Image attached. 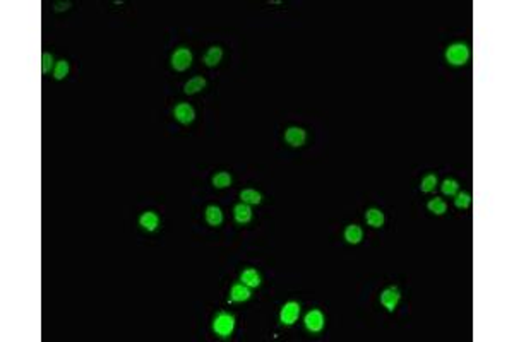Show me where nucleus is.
I'll return each mask as SVG.
<instances>
[{
    "instance_id": "1",
    "label": "nucleus",
    "mask_w": 514,
    "mask_h": 342,
    "mask_svg": "<svg viewBox=\"0 0 514 342\" xmlns=\"http://www.w3.org/2000/svg\"><path fill=\"white\" fill-rule=\"evenodd\" d=\"M445 59H447V62L452 63V65H465L470 59L468 46L463 45V43H454V45L449 46L447 52H445Z\"/></svg>"
},
{
    "instance_id": "2",
    "label": "nucleus",
    "mask_w": 514,
    "mask_h": 342,
    "mask_svg": "<svg viewBox=\"0 0 514 342\" xmlns=\"http://www.w3.org/2000/svg\"><path fill=\"white\" fill-rule=\"evenodd\" d=\"M213 329L218 336L228 337L230 334L233 332V329H235V316L230 315V313H226V311L218 313L216 318H214V322H213Z\"/></svg>"
},
{
    "instance_id": "3",
    "label": "nucleus",
    "mask_w": 514,
    "mask_h": 342,
    "mask_svg": "<svg viewBox=\"0 0 514 342\" xmlns=\"http://www.w3.org/2000/svg\"><path fill=\"white\" fill-rule=\"evenodd\" d=\"M190 63H192V53H190L189 48L180 46L178 50H175L173 55H171V67H173L175 70L178 72L187 70V68L190 67Z\"/></svg>"
},
{
    "instance_id": "4",
    "label": "nucleus",
    "mask_w": 514,
    "mask_h": 342,
    "mask_svg": "<svg viewBox=\"0 0 514 342\" xmlns=\"http://www.w3.org/2000/svg\"><path fill=\"white\" fill-rule=\"evenodd\" d=\"M298 315H300V305L295 301H288L279 311V322L283 325H293L298 320Z\"/></svg>"
},
{
    "instance_id": "5",
    "label": "nucleus",
    "mask_w": 514,
    "mask_h": 342,
    "mask_svg": "<svg viewBox=\"0 0 514 342\" xmlns=\"http://www.w3.org/2000/svg\"><path fill=\"white\" fill-rule=\"evenodd\" d=\"M173 117L177 118L180 124L189 125L190 122H194V118H196V111H194V108L190 106L189 103H178L177 106L173 108Z\"/></svg>"
},
{
    "instance_id": "6",
    "label": "nucleus",
    "mask_w": 514,
    "mask_h": 342,
    "mask_svg": "<svg viewBox=\"0 0 514 342\" xmlns=\"http://www.w3.org/2000/svg\"><path fill=\"white\" fill-rule=\"evenodd\" d=\"M304 322L307 330H310V332H321L322 327H324V315H322V311H319V310H312V311H308L307 315H305Z\"/></svg>"
},
{
    "instance_id": "7",
    "label": "nucleus",
    "mask_w": 514,
    "mask_h": 342,
    "mask_svg": "<svg viewBox=\"0 0 514 342\" xmlns=\"http://www.w3.org/2000/svg\"><path fill=\"white\" fill-rule=\"evenodd\" d=\"M400 298L401 294L398 287H387V289H384L382 294H380V303L384 305V308L393 311V310L398 307V303H400Z\"/></svg>"
},
{
    "instance_id": "8",
    "label": "nucleus",
    "mask_w": 514,
    "mask_h": 342,
    "mask_svg": "<svg viewBox=\"0 0 514 342\" xmlns=\"http://www.w3.org/2000/svg\"><path fill=\"white\" fill-rule=\"evenodd\" d=\"M305 139H307V134H305V130L300 127H290L288 130L285 132V140L293 147L304 146Z\"/></svg>"
},
{
    "instance_id": "9",
    "label": "nucleus",
    "mask_w": 514,
    "mask_h": 342,
    "mask_svg": "<svg viewBox=\"0 0 514 342\" xmlns=\"http://www.w3.org/2000/svg\"><path fill=\"white\" fill-rule=\"evenodd\" d=\"M250 298V289L245 284H235L230 291V300L235 301V303H243Z\"/></svg>"
},
{
    "instance_id": "10",
    "label": "nucleus",
    "mask_w": 514,
    "mask_h": 342,
    "mask_svg": "<svg viewBox=\"0 0 514 342\" xmlns=\"http://www.w3.org/2000/svg\"><path fill=\"white\" fill-rule=\"evenodd\" d=\"M233 216H235V221L239 222V224H245V222H249L250 219H252V211H250L249 204H239L235 205V209H233Z\"/></svg>"
},
{
    "instance_id": "11",
    "label": "nucleus",
    "mask_w": 514,
    "mask_h": 342,
    "mask_svg": "<svg viewBox=\"0 0 514 342\" xmlns=\"http://www.w3.org/2000/svg\"><path fill=\"white\" fill-rule=\"evenodd\" d=\"M158 222H160V218L151 211L144 212V214L139 218V224H141L146 231H154V229L158 228Z\"/></svg>"
},
{
    "instance_id": "12",
    "label": "nucleus",
    "mask_w": 514,
    "mask_h": 342,
    "mask_svg": "<svg viewBox=\"0 0 514 342\" xmlns=\"http://www.w3.org/2000/svg\"><path fill=\"white\" fill-rule=\"evenodd\" d=\"M362 236H364V231H362V228L357 224H350V226H346V229H344V240H346L350 245L360 243Z\"/></svg>"
},
{
    "instance_id": "13",
    "label": "nucleus",
    "mask_w": 514,
    "mask_h": 342,
    "mask_svg": "<svg viewBox=\"0 0 514 342\" xmlns=\"http://www.w3.org/2000/svg\"><path fill=\"white\" fill-rule=\"evenodd\" d=\"M221 57H223V50L220 46H211L206 52V55H204V63H206L207 67H216L218 63L221 62Z\"/></svg>"
},
{
    "instance_id": "14",
    "label": "nucleus",
    "mask_w": 514,
    "mask_h": 342,
    "mask_svg": "<svg viewBox=\"0 0 514 342\" xmlns=\"http://www.w3.org/2000/svg\"><path fill=\"white\" fill-rule=\"evenodd\" d=\"M240 279L249 287H257L259 284H261V276H259L256 269H245V271L240 274Z\"/></svg>"
},
{
    "instance_id": "15",
    "label": "nucleus",
    "mask_w": 514,
    "mask_h": 342,
    "mask_svg": "<svg viewBox=\"0 0 514 342\" xmlns=\"http://www.w3.org/2000/svg\"><path fill=\"white\" fill-rule=\"evenodd\" d=\"M206 221L209 226H220L223 222V212L220 207H216V205H209V207L206 209Z\"/></svg>"
},
{
    "instance_id": "16",
    "label": "nucleus",
    "mask_w": 514,
    "mask_h": 342,
    "mask_svg": "<svg viewBox=\"0 0 514 342\" xmlns=\"http://www.w3.org/2000/svg\"><path fill=\"white\" fill-rule=\"evenodd\" d=\"M204 88H206V79H204V77H194V79H190V81L185 82L184 91L187 93V94H196V93L203 91Z\"/></svg>"
},
{
    "instance_id": "17",
    "label": "nucleus",
    "mask_w": 514,
    "mask_h": 342,
    "mask_svg": "<svg viewBox=\"0 0 514 342\" xmlns=\"http://www.w3.org/2000/svg\"><path fill=\"white\" fill-rule=\"evenodd\" d=\"M365 219H367V224L372 228H380L384 224V214L379 209H369L365 212Z\"/></svg>"
},
{
    "instance_id": "18",
    "label": "nucleus",
    "mask_w": 514,
    "mask_h": 342,
    "mask_svg": "<svg viewBox=\"0 0 514 342\" xmlns=\"http://www.w3.org/2000/svg\"><path fill=\"white\" fill-rule=\"evenodd\" d=\"M240 199H242L243 204H261L262 200V195L257 192V190H252V188H247V190H242L240 192Z\"/></svg>"
},
{
    "instance_id": "19",
    "label": "nucleus",
    "mask_w": 514,
    "mask_h": 342,
    "mask_svg": "<svg viewBox=\"0 0 514 342\" xmlns=\"http://www.w3.org/2000/svg\"><path fill=\"white\" fill-rule=\"evenodd\" d=\"M213 185L216 187V188H226V187L232 185V176L225 171L216 173V175L213 176Z\"/></svg>"
},
{
    "instance_id": "20",
    "label": "nucleus",
    "mask_w": 514,
    "mask_h": 342,
    "mask_svg": "<svg viewBox=\"0 0 514 342\" xmlns=\"http://www.w3.org/2000/svg\"><path fill=\"white\" fill-rule=\"evenodd\" d=\"M67 74H69V62H67V60L57 62L55 68H53V77H55L57 81H62Z\"/></svg>"
},
{
    "instance_id": "21",
    "label": "nucleus",
    "mask_w": 514,
    "mask_h": 342,
    "mask_svg": "<svg viewBox=\"0 0 514 342\" xmlns=\"http://www.w3.org/2000/svg\"><path fill=\"white\" fill-rule=\"evenodd\" d=\"M437 187V176L436 175H427L425 178L422 180V185H420V188H422V192L425 193H430L434 192Z\"/></svg>"
},
{
    "instance_id": "22",
    "label": "nucleus",
    "mask_w": 514,
    "mask_h": 342,
    "mask_svg": "<svg viewBox=\"0 0 514 342\" xmlns=\"http://www.w3.org/2000/svg\"><path fill=\"white\" fill-rule=\"evenodd\" d=\"M445 209H447V205H445V202H444L442 199H437V197H436V199H432V200L429 202V211L434 212V214H437V216H442V214H444Z\"/></svg>"
},
{
    "instance_id": "23",
    "label": "nucleus",
    "mask_w": 514,
    "mask_h": 342,
    "mask_svg": "<svg viewBox=\"0 0 514 342\" xmlns=\"http://www.w3.org/2000/svg\"><path fill=\"white\" fill-rule=\"evenodd\" d=\"M459 185L456 180H444V183H442V192L445 193V195H456V192H458Z\"/></svg>"
},
{
    "instance_id": "24",
    "label": "nucleus",
    "mask_w": 514,
    "mask_h": 342,
    "mask_svg": "<svg viewBox=\"0 0 514 342\" xmlns=\"http://www.w3.org/2000/svg\"><path fill=\"white\" fill-rule=\"evenodd\" d=\"M470 202H472V197H470V193H466V192L458 193L454 199V204L458 209H466L470 205Z\"/></svg>"
},
{
    "instance_id": "25",
    "label": "nucleus",
    "mask_w": 514,
    "mask_h": 342,
    "mask_svg": "<svg viewBox=\"0 0 514 342\" xmlns=\"http://www.w3.org/2000/svg\"><path fill=\"white\" fill-rule=\"evenodd\" d=\"M52 62H53L52 55H50V53H43V59H41V70H43V74H48L50 68H52Z\"/></svg>"
}]
</instances>
